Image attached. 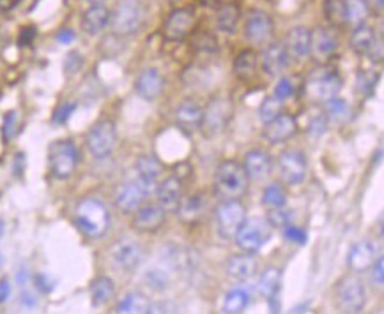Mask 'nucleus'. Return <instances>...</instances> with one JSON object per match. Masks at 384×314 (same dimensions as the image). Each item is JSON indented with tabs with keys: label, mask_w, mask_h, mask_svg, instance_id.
<instances>
[{
	"label": "nucleus",
	"mask_w": 384,
	"mask_h": 314,
	"mask_svg": "<svg viewBox=\"0 0 384 314\" xmlns=\"http://www.w3.org/2000/svg\"><path fill=\"white\" fill-rule=\"evenodd\" d=\"M271 229L273 228L268 224L266 219L250 217L244 221V224L241 226L239 233L234 240H236L241 251H244L247 254H255L271 239Z\"/></svg>",
	"instance_id": "obj_7"
},
{
	"label": "nucleus",
	"mask_w": 384,
	"mask_h": 314,
	"mask_svg": "<svg viewBox=\"0 0 384 314\" xmlns=\"http://www.w3.org/2000/svg\"><path fill=\"white\" fill-rule=\"evenodd\" d=\"M199 18L193 7H179L174 9L165 20L162 34L167 41L181 43L188 39L197 31Z\"/></svg>",
	"instance_id": "obj_6"
},
{
	"label": "nucleus",
	"mask_w": 384,
	"mask_h": 314,
	"mask_svg": "<svg viewBox=\"0 0 384 314\" xmlns=\"http://www.w3.org/2000/svg\"><path fill=\"white\" fill-rule=\"evenodd\" d=\"M336 50H338V38L331 28L319 27L316 28V32H312V52L310 53H313L317 60H328L331 55H335Z\"/></svg>",
	"instance_id": "obj_26"
},
{
	"label": "nucleus",
	"mask_w": 384,
	"mask_h": 314,
	"mask_svg": "<svg viewBox=\"0 0 384 314\" xmlns=\"http://www.w3.org/2000/svg\"><path fill=\"white\" fill-rule=\"evenodd\" d=\"M163 173V164L155 156H142L137 161V182L144 189L145 195L156 191L160 177Z\"/></svg>",
	"instance_id": "obj_15"
},
{
	"label": "nucleus",
	"mask_w": 384,
	"mask_h": 314,
	"mask_svg": "<svg viewBox=\"0 0 384 314\" xmlns=\"http://www.w3.org/2000/svg\"><path fill=\"white\" fill-rule=\"evenodd\" d=\"M257 65L259 57L254 50H241V52L236 55V58H234V75H236V78L241 80V82H250V80H254L255 75H257Z\"/></svg>",
	"instance_id": "obj_30"
},
{
	"label": "nucleus",
	"mask_w": 384,
	"mask_h": 314,
	"mask_svg": "<svg viewBox=\"0 0 384 314\" xmlns=\"http://www.w3.org/2000/svg\"><path fill=\"white\" fill-rule=\"evenodd\" d=\"M291 219H292V212L285 210L284 207H280V209L269 210L266 221H268V224L271 226V228H285V226L291 224Z\"/></svg>",
	"instance_id": "obj_44"
},
{
	"label": "nucleus",
	"mask_w": 384,
	"mask_h": 314,
	"mask_svg": "<svg viewBox=\"0 0 384 314\" xmlns=\"http://www.w3.org/2000/svg\"><path fill=\"white\" fill-rule=\"evenodd\" d=\"M75 108H76L75 103H62L57 109H55L53 120L57 124H64L66 120H68L69 117H71V113L75 112Z\"/></svg>",
	"instance_id": "obj_53"
},
{
	"label": "nucleus",
	"mask_w": 384,
	"mask_h": 314,
	"mask_svg": "<svg viewBox=\"0 0 384 314\" xmlns=\"http://www.w3.org/2000/svg\"><path fill=\"white\" fill-rule=\"evenodd\" d=\"M284 237L292 244H298V246H305L306 240H308V235L303 228H298L294 224H289L284 228Z\"/></svg>",
	"instance_id": "obj_47"
},
{
	"label": "nucleus",
	"mask_w": 384,
	"mask_h": 314,
	"mask_svg": "<svg viewBox=\"0 0 384 314\" xmlns=\"http://www.w3.org/2000/svg\"><path fill=\"white\" fill-rule=\"evenodd\" d=\"M378 83V75L372 71H360L356 76V90L358 94H363V96H368V94L374 92V87Z\"/></svg>",
	"instance_id": "obj_43"
},
{
	"label": "nucleus",
	"mask_w": 384,
	"mask_h": 314,
	"mask_svg": "<svg viewBox=\"0 0 384 314\" xmlns=\"http://www.w3.org/2000/svg\"><path fill=\"white\" fill-rule=\"evenodd\" d=\"M247 219V209H244V205L239 200L222 202L218 205L217 212H214L218 235L222 237L223 240H234Z\"/></svg>",
	"instance_id": "obj_5"
},
{
	"label": "nucleus",
	"mask_w": 384,
	"mask_h": 314,
	"mask_svg": "<svg viewBox=\"0 0 384 314\" xmlns=\"http://www.w3.org/2000/svg\"><path fill=\"white\" fill-rule=\"evenodd\" d=\"M368 7L365 0H347V23H353L354 27L363 25L368 16Z\"/></svg>",
	"instance_id": "obj_42"
},
{
	"label": "nucleus",
	"mask_w": 384,
	"mask_h": 314,
	"mask_svg": "<svg viewBox=\"0 0 384 314\" xmlns=\"http://www.w3.org/2000/svg\"><path fill=\"white\" fill-rule=\"evenodd\" d=\"M113 293H115V284L107 276L96 277L90 283V301H93V305H96V308L108 304L112 301Z\"/></svg>",
	"instance_id": "obj_34"
},
{
	"label": "nucleus",
	"mask_w": 384,
	"mask_h": 314,
	"mask_svg": "<svg viewBox=\"0 0 384 314\" xmlns=\"http://www.w3.org/2000/svg\"><path fill=\"white\" fill-rule=\"evenodd\" d=\"M326 129H328V117L324 115V113H317V115H313L312 120H310L308 133L312 134V136L319 138L326 133Z\"/></svg>",
	"instance_id": "obj_48"
},
{
	"label": "nucleus",
	"mask_w": 384,
	"mask_h": 314,
	"mask_svg": "<svg viewBox=\"0 0 384 314\" xmlns=\"http://www.w3.org/2000/svg\"><path fill=\"white\" fill-rule=\"evenodd\" d=\"M167 212L158 203H145L135 212L133 226L138 232H156L165 222Z\"/></svg>",
	"instance_id": "obj_24"
},
{
	"label": "nucleus",
	"mask_w": 384,
	"mask_h": 314,
	"mask_svg": "<svg viewBox=\"0 0 384 314\" xmlns=\"http://www.w3.org/2000/svg\"><path fill=\"white\" fill-rule=\"evenodd\" d=\"M232 115L234 101L227 96L214 97V99L207 104V108L204 109L202 124H200V129H202L204 136L213 138L222 133V131L229 126Z\"/></svg>",
	"instance_id": "obj_8"
},
{
	"label": "nucleus",
	"mask_w": 384,
	"mask_h": 314,
	"mask_svg": "<svg viewBox=\"0 0 384 314\" xmlns=\"http://www.w3.org/2000/svg\"><path fill=\"white\" fill-rule=\"evenodd\" d=\"M144 281L147 283V286L155 291H163L170 286V276H168V270L162 269V266H152V269L145 270Z\"/></svg>",
	"instance_id": "obj_40"
},
{
	"label": "nucleus",
	"mask_w": 384,
	"mask_h": 314,
	"mask_svg": "<svg viewBox=\"0 0 384 314\" xmlns=\"http://www.w3.org/2000/svg\"><path fill=\"white\" fill-rule=\"evenodd\" d=\"M336 304L343 314H360L367 305V288L358 276H346L336 284Z\"/></svg>",
	"instance_id": "obj_4"
},
{
	"label": "nucleus",
	"mask_w": 384,
	"mask_h": 314,
	"mask_svg": "<svg viewBox=\"0 0 384 314\" xmlns=\"http://www.w3.org/2000/svg\"><path fill=\"white\" fill-rule=\"evenodd\" d=\"M202 115H204L202 106L193 99H185L177 106V112H175V124H177L179 129H181L182 133L193 134L195 131L200 129Z\"/></svg>",
	"instance_id": "obj_21"
},
{
	"label": "nucleus",
	"mask_w": 384,
	"mask_h": 314,
	"mask_svg": "<svg viewBox=\"0 0 384 314\" xmlns=\"http://www.w3.org/2000/svg\"><path fill=\"white\" fill-rule=\"evenodd\" d=\"M262 203H264L268 209H280V207H285L287 203V191L281 184L278 182H273L262 193Z\"/></svg>",
	"instance_id": "obj_38"
},
{
	"label": "nucleus",
	"mask_w": 384,
	"mask_h": 314,
	"mask_svg": "<svg viewBox=\"0 0 384 314\" xmlns=\"http://www.w3.org/2000/svg\"><path fill=\"white\" fill-rule=\"evenodd\" d=\"M278 171L285 184H301L306 177V157L301 151L289 148L278 157Z\"/></svg>",
	"instance_id": "obj_13"
},
{
	"label": "nucleus",
	"mask_w": 384,
	"mask_h": 314,
	"mask_svg": "<svg viewBox=\"0 0 384 314\" xmlns=\"http://www.w3.org/2000/svg\"><path fill=\"white\" fill-rule=\"evenodd\" d=\"M21 0H0V13H7V11L14 9Z\"/></svg>",
	"instance_id": "obj_60"
},
{
	"label": "nucleus",
	"mask_w": 384,
	"mask_h": 314,
	"mask_svg": "<svg viewBox=\"0 0 384 314\" xmlns=\"http://www.w3.org/2000/svg\"><path fill=\"white\" fill-rule=\"evenodd\" d=\"M117 144V129L112 120H101L87 134V148L96 159H105L113 152Z\"/></svg>",
	"instance_id": "obj_11"
},
{
	"label": "nucleus",
	"mask_w": 384,
	"mask_h": 314,
	"mask_svg": "<svg viewBox=\"0 0 384 314\" xmlns=\"http://www.w3.org/2000/svg\"><path fill=\"white\" fill-rule=\"evenodd\" d=\"M36 36H38V28H36L34 25L24 27L20 32V38H18V45H20L21 48H25V46H31L32 43H34Z\"/></svg>",
	"instance_id": "obj_52"
},
{
	"label": "nucleus",
	"mask_w": 384,
	"mask_h": 314,
	"mask_svg": "<svg viewBox=\"0 0 384 314\" xmlns=\"http://www.w3.org/2000/svg\"><path fill=\"white\" fill-rule=\"evenodd\" d=\"M206 209V200L202 195H192L188 198H182L181 203L177 207V215L181 217V221L193 222L199 221L202 217V212Z\"/></svg>",
	"instance_id": "obj_32"
},
{
	"label": "nucleus",
	"mask_w": 384,
	"mask_h": 314,
	"mask_svg": "<svg viewBox=\"0 0 384 314\" xmlns=\"http://www.w3.org/2000/svg\"><path fill=\"white\" fill-rule=\"evenodd\" d=\"M34 281H36V286H38L39 290L43 291V293H48V291H52V286H48V279H46V276L38 274V276L34 277Z\"/></svg>",
	"instance_id": "obj_57"
},
{
	"label": "nucleus",
	"mask_w": 384,
	"mask_h": 314,
	"mask_svg": "<svg viewBox=\"0 0 384 314\" xmlns=\"http://www.w3.org/2000/svg\"><path fill=\"white\" fill-rule=\"evenodd\" d=\"M326 117H333V119H346L347 113H349V106L343 99H329L326 103Z\"/></svg>",
	"instance_id": "obj_46"
},
{
	"label": "nucleus",
	"mask_w": 384,
	"mask_h": 314,
	"mask_svg": "<svg viewBox=\"0 0 384 314\" xmlns=\"http://www.w3.org/2000/svg\"><path fill=\"white\" fill-rule=\"evenodd\" d=\"M110 260L123 272H131L144 260V247L135 239H119L110 247Z\"/></svg>",
	"instance_id": "obj_12"
},
{
	"label": "nucleus",
	"mask_w": 384,
	"mask_h": 314,
	"mask_svg": "<svg viewBox=\"0 0 384 314\" xmlns=\"http://www.w3.org/2000/svg\"><path fill=\"white\" fill-rule=\"evenodd\" d=\"M145 191L140 188L137 180L126 182V184L120 185L115 193V205L117 209L124 214H133L144 205L145 200Z\"/></svg>",
	"instance_id": "obj_20"
},
{
	"label": "nucleus",
	"mask_w": 384,
	"mask_h": 314,
	"mask_svg": "<svg viewBox=\"0 0 384 314\" xmlns=\"http://www.w3.org/2000/svg\"><path fill=\"white\" fill-rule=\"evenodd\" d=\"M284 43L289 57L294 60H303L312 55V31L306 27H294L287 32Z\"/></svg>",
	"instance_id": "obj_16"
},
{
	"label": "nucleus",
	"mask_w": 384,
	"mask_h": 314,
	"mask_svg": "<svg viewBox=\"0 0 384 314\" xmlns=\"http://www.w3.org/2000/svg\"><path fill=\"white\" fill-rule=\"evenodd\" d=\"M296 133H298V120H296V117L289 115V113H280L276 119L266 124L264 138L269 144H284V141L291 140Z\"/></svg>",
	"instance_id": "obj_18"
},
{
	"label": "nucleus",
	"mask_w": 384,
	"mask_h": 314,
	"mask_svg": "<svg viewBox=\"0 0 384 314\" xmlns=\"http://www.w3.org/2000/svg\"><path fill=\"white\" fill-rule=\"evenodd\" d=\"M280 113H284V101L278 99L276 96H268L259 106V119L262 124H269Z\"/></svg>",
	"instance_id": "obj_41"
},
{
	"label": "nucleus",
	"mask_w": 384,
	"mask_h": 314,
	"mask_svg": "<svg viewBox=\"0 0 384 314\" xmlns=\"http://www.w3.org/2000/svg\"><path fill=\"white\" fill-rule=\"evenodd\" d=\"M2 266H4V254L2 251H0V270H2Z\"/></svg>",
	"instance_id": "obj_63"
},
{
	"label": "nucleus",
	"mask_w": 384,
	"mask_h": 314,
	"mask_svg": "<svg viewBox=\"0 0 384 314\" xmlns=\"http://www.w3.org/2000/svg\"><path fill=\"white\" fill-rule=\"evenodd\" d=\"M156 198H158V205L165 212L177 210L179 203L185 198L181 178L167 177L165 180L158 182V185H156Z\"/></svg>",
	"instance_id": "obj_19"
},
{
	"label": "nucleus",
	"mask_w": 384,
	"mask_h": 314,
	"mask_svg": "<svg viewBox=\"0 0 384 314\" xmlns=\"http://www.w3.org/2000/svg\"><path fill=\"white\" fill-rule=\"evenodd\" d=\"M324 18L335 28L347 25V0H324Z\"/></svg>",
	"instance_id": "obj_37"
},
{
	"label": "nucleus",
	"mask_w": 384,
	"mask_h": 314,
	"mask_svg": "<svg viewBox=\"0 0 384 314\" xmlns=\"http://www.w3.org/2000/svg\"><path fill=\"white\" fill-rule=\"evenodd\" d=\"M368 57L372 58V62H378V64H381L383 62V41L381 39H378V43L374 45L372 52L368 53Z\"/></svg>",
	"instance_id": "obj_56"
},
{
	"label": "nucleus",
	"mask_w": 384,
	"mask_h": 314,
	"mask_svg": "<svg viewBox=\"0 0 384 314\" xmlns=\"http://www.w3.org/2000/svg\"><path fill=\"white\" fill-rule=\"evenodd\" d=\"M110 25V9L103 4H93L82 16V31L89 36H98Z\"/></svg>",
	"instance_id": "obj_27"
},
{
	"label": "nucleus",
	"mask_w": 384,
	"mask_h": 314,
	"mask_svg": "<svg viewBox=\"0 0 384 314\" xmlns=\"http://www.w3.org/2000/svg\"><path fill=\"white\" fill-rule=\"evenodd\" d=\"M75 224L83 235L100 239L110 228V212L105 203L96 198H85L75 210Z\"/></svg>",
	"instance_id": "obj_2"
},
{
	"label": "nucleus",
	"mask_w": 384,
	"mask_h": 314,
	"mask_svg": "<svg viewBox=\"0 0 384 314\" xmlns=\"http://www.w3.org/2000/svg\"><path fill=\"white\" fill-rule=\"evenodd\" d=\"M250 304V295L243 288H232L223 298V313L225 314H243Z\"/></svg>",
	"instance_id": "obj_36"
},
{
	"label": "nucleus",
	"mask_w": 384,
	"mask_h": 314,
	"mask_svg": "<svg viewBox=\"0 0 384 314\" xmlns=\"http://www.w3.org/2000/svg\"><path fill=\"white\" fill-rule=\"evenodd\" d=\"M192 38V46L197 53L202 55H211L218 52V41L211 32H193Z\"/></svg>",
	"instance_id": "obj_39"
},
{
	"label": "nucleus",
	"mask_w": 384,
	"mask_h": 314,
	"mask_svg": "<svg viewBox=\"0 0 384 314\" xmlns=\"http://www.w3.org/2000/svg\"><path fill=\"white\" fill-rule=\"evenodd\" d=\"M296 94V83L292 78H280V82L276 83V87H274V94L273 96H276L278 99L285 101L289 99V97H292Z\"/></svg>",
	"instance_id": "obj_45"
},
{
	"label": "nucleus",
	"mask_w": 384,
	"mask_h": 314,
	"mask_svg": "<svg viewBox=\"0 0 384 314\" xmlns=\"http://www.w3.org/2000/svg\"><path fill=\"white\" fill-rule=\"evenodd\" d=\"M375 261V247L368 240H360L351 247L347 254V265L353 272H365L370 269Z\"/></svg>",
	"instance_id": "obj_25"
},
{
	"label": "nucleus",
	"mask_w": 384,
	"mask_h": 314,
	"mask_svg": "<svg viewBox=\"0 0 384 314\" xmlns=\"http://www.w3.org/2000/svg\"><path fill=\"white\" fill-rule=\"evenodd\" d=\"M244 171H247L248 178H254V180H264L271 175L273 170V159L262 148H254V151L248 152L244 156Z\"/></svg>",
	"instance_id": "obj_23"
},
{
	"label": "nucleus",
	"mask_w": 384,
	"mask_h": 314,
	"mask_svg": "<svg viewBox=\"0 0 384 314\" xmlns=\"http://www.w3.org/2000/svg\"><path fill=\"white\" fill-rule=\"evenodd\" d=\"M365 4H367L368 11H374V13L381 14L384 9V0H365Z\"/></svg>",
	"instance_id": "obj_59"
},
{
	"label": "nucleus",
	"mask_w": 384,
	"mask_h": 314,
	"mask_svg": "<svg viewBox=\"0 0 384 314\" xmlns=\"http://www.w3.org/2000/svg\"><path fill=\"white\" fill-rule=\"evenodd\" d=\"M2 235H4V221L0 219V237H2Z\"/></svg>",
	"instance_id": "obj_62"
},
{
	"label": "nucleus",
	"mask_w": 384,
	"mask_h": 314,
	"mask_svg": "<svg viewBox=\"0 0 384 314\" xmlns=\"http://www.w3.org/2000/svg\"><path fill=\"white\" fill-rule=\"evenodd\" d=\"M214 195L223 202L239 200L248 189V175L243 164L236 161H223L214 173Z\"/></svg>",
	"instance_id": "obj_1"
},
{
	"label": "nucleus",
	"mask_w": 384,
	"mask_h": 314,
	"mask_svg": "<svg viewBox=\"0 0 384 314\" xmlns=\"http://www.w3.org/2000/svg\"><path fill=\"white\" fill-rule=\"evenodd\" d=\"M48 163L50 171L55 178H69L76 170L78 164V151H76L75 144L69 140H61L52 144L48 151Z\"/></svg>",
	"instance_id": "obj_10"
},
{
	"label": "nucleus",
	"mask_w": 384,
	"mask_h": 314,
	"mask_svg": "<svg viewBox=\"0 0 384 314\" xmlns=\"http://www.w3.org/2000/svg\"><path fill=\"white\" fill-rule=\"evenodd\" d=\"M144 314H177V308H175L174 302H170V301H158V302H151L147 311H145Z\"/></svg>",
	"instance_id": "obj_50"
},
{
	"label": "nucleus",
	"mask_w": 384,
	"mask_h": 314,
	"mask_svg": "<svg viewBox=\"0 0 384 314\" xmlns=\"http://www.w3.org/2000/svg\"><path fill=\"white\" fill-rule=\"evenodd\" d=\"M145 21V7L140 0H120L113 13H110V25L117 36L137 34Z\"/></svg>",
	"instance_id": "obj_3"
},
{
	"label": "nucleus",
	"mask_w": 384,
	"mask_h": 314,
	"mask_svg": "<svg viewBox=\"0 0 384 314\" xmlns=\"http://www.w3.org/2000/svg\"><path fill=\"white\" fill-rule=\"evenodd\" d=\"M273 32L274 23L268 13L261 9L250 11L247 23H244V36H247L248 41L255 43V45H262V43H268L271 39Z\"/></svg>",
	"instance_id": "obj_14"
},
{
	"label": "nucleus",
	"mask_w": 384,
	"mask_h": 314,
	"mask_svg": "<svg viewBox=\"0 0 384 314\" xmlns=\"http://www.w3.org/2000/svg\"><path fill=\"white\" fill-rule=\"evenodd\" d=\"M340 89H342V78L335 69L329 67L316 69L306 82L308 96L316 101H324V103L338 97Z\"/></svg>",
	"instance_id": "obj_9"
},
{
	"label": "nucleus",
	"mask_w": 384,
	"mask_h": 314,
	"mask_svg": "<svg viewBox=\"0 0 384 314\" xmlns=\"http://www.w3.org/2000/svg\"><path fill=\"white\" fill-rule=\"evenodd\" d=\"M289 64H291V57H289L284 43L276 41L266 46L264 53H262V69L266 75L280 76L289 67Z\"/></svg>",
	"instance_id": "obj_22"
},
{
	"label": "nucleus",
	"mask_w": 384,
	"mask_h": 314,
	"mask_svg": "<svg viewBox=\"0 0 384 314\" xmlns=\"http://www.w3.org/2000/svg\"><path fill=\"white\" fill-rule=\"evenodd\" d=\"M281 288V270L276 266H269L262 272L259 279V293L266 298L278 297V291Z\"/></svg>",
	"instance_id": "obj_35"
},
{
	"label": "nucleus",
	"mask_w": 384,
	"mask_h": 314,
	"mask_svg": "<svg viewBox=\"0 0 384 314\" xmlns=\"http://www.w3.org/2000/svg\"><path fill=\"white\" fill-rule=\"evenodd\" d=\"M82 55H80L78 52H71L66 57V62H64V69L66 72H76L80 67H82Z\"/></svg>",
	"instance_id": "obj_54"
},
{
	"label": "nucleus",
	"mask_w": 384,
	"mask_h": 314,
	"mask_svg": "<svg viewBox=\"0 0 384 314\" xmlns=\"http://www.w3.org/2000/svg\"><path fill=\"white\" fill-rule=\"evenodd\" d=\"M149 298L142 291H130L119 301L115 314H144L149 308Z\"/></svg>",
	"instance_id": "obj_33"
},
{
	"label": "nucleus",
	"mask_w": 384,
	"mask_h": 314,
	"mask_svg": "<svg viewBox=\"0 0 384 314\" xmlns=\"http://www.w3.org/2000/svg\"><path fill=\"white\" fill-rule=\"evenodd\" d=\"M87 2H90V6H93V4H101L103 0H87Z\"/></svg>",
	"instance_id": "obj_64"
},
{
	"label": "nucleus",
	"mask_w": 384,
	"mask_h": 314,
	"mask_svg": "<svg viewBox=\"0 0 384 314\" xmlns=\"http://www.w3.org/2000/svg\"><path fill=\"white\" fill-rule=\"evenodd\" d=\"M370 269H372V283H374V286L383 288V284H384V258L383 256L375 258L374 265H372Z\"/></svg>",
	"instance_id": "obj_51"
},
{
	"label": "nucleus",
	"mask_w": 384,
	"mask_h": 314,
	"mask_svg": "<svg viewBox=\"0 0 384 314\" xmlns=\"http://www.w3.org/2000/svg\"><path fill=\"white\" fill-rule=\"evenodd\" d=\"M73 39H75V32L69 31V28L61 31L57 36V41L61 43V45H69V43H73Z\"/></svg>",
	"instance_id": "obj_58"
},
{
	"label": "nucleus",
	"mask_w": 384,
	"mask_h": 314,
	"mask_svg": "<svg viewBox=\"0 0 384 314\" xmlns=\"http://www.w3.org/2000/svg\"><path fill=\"white\" fill-rule=\"evenodd\" d=\"M375 43H378V34L370 25L363 23L354 27L353 34H351V50L358 57H368Z\"/></svg>",
	"instance_id": "obj_29"
},
{
	"label": "nucleus",
	"mask_w": 384,
	"mask_h": 314,
	"mask_svg": "<svg viewBox=\"0 0 384 314\" xmlns=\"http://www.w3.org/2000/svg\"><path fill=\"white\" fill-rule=\"evenodd\" d=\"M199 2L204 7H219L222 4H225V0H199Z\"/></svg>",
	"instance_id": "obj_61"
},
{
	"label": "nucleus",
	"mask_w": 384,
	"mask_h": 314,
	"mask_svg": "<svg viewBox=\"0 0 384 314\" xmlns=\"http://www.w3.org/2000/svg\"><path fill=\"white\" fill-rule=\"evenodd\" d=\"M11 297V283L7 277L0 279V304H6Z\"/></svg>",
	"instance_id": "obj_55"
},
{
	"label": "nucleus",
	"mask_w": 384,
	"mask_h": 314,
	"mask_svg": "<svg viewBox=\"0 0 384 314\" xmlns=\"http://www.w3.org/2000/svg\"><path fill=\"white\" fill-rule=\"evenodd\" d=\"M259 265L251 254H234L225 263L227 276L237 281H247L257 274Z\"/></svg>",
	"instance_id": "obj_28"
},
{
	"label": "nucleus",
	"mask_w": 384,
	"mask_h": 314,
	"mask_svg": "<svg viewBox=\"0 0 384 314\" xmlns=\"http://www.w3.org/2000/svg\"><path fill=\"white\" fill-rule=\"evenodd\" d=\"M16 124H18V115L14 112L6 113V119H4L2 124V140L11 141V138L14 136V133H16Z\"/></svg>",
	"instance_id": "obj_49"
},
{
	"label": "nucleus",
	"mask_w": 384,
	"mask_h": 314,
	"mask_svg": "<svg viewBox=\"0 0 384 314\" xmlns=\"http://www.w3.org/2000/svg\"><path fill=\"white\" fill-rule=\"evenodd\" d=\"M239 20H241V7L239 4L234 2V0H229V2L222 4V6L218 7L217 25L222 32H225V34H236Z\"/></svg>",
	"instance_id": "obj_31"
},
{
	"label": "nucleus",
	"mask_w": 384,
	"mask_h": 314,
	"mask_svg": "<svg viewBox=\"0 0 384 314\" xmlns=\"http://www.w3.org/2000/svg\"><path fill=\"white\" fill-rule=\"evenodd\" d=\"M163 76L158 69L149 67L144 69L135 80V92L144 101H155L162 96L163 92Z\"/></svg>",
	"instance_id": "obj_17"
}]
</instances>
